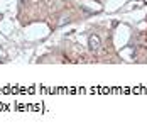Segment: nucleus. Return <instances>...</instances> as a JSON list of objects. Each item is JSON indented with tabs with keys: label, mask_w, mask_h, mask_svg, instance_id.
<instances>
[{
	"label": "nucleus",
	"mask_w": 147,
	"mask_h": 132,
	"mask_svg": "<svg viewBox=\"0 0 147 132\" xmlns=\"http://www.w3.org/2000/svg\"><path fill=\"white\" fill-rule=\"evenodd\" d=\"M90 49L91 51H98L100 49V37L98 36H91L90 37Z\"/></svg>",
	"instance_id": "f257e3e1"
}]
</instances>
